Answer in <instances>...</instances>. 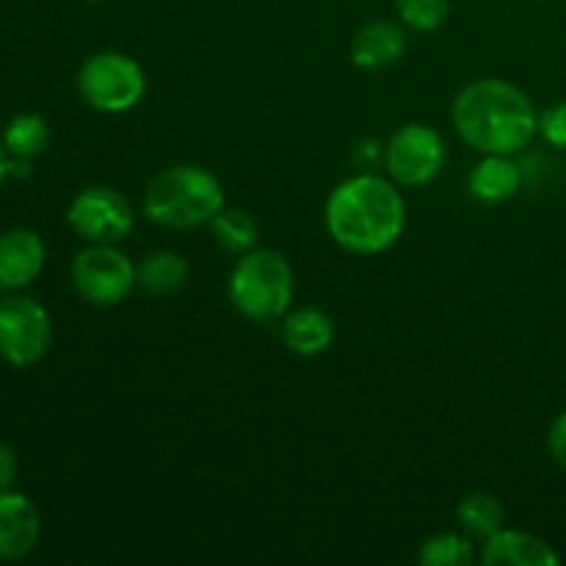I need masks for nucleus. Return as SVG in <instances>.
Wrapping results in <instances>:
<instances>
[{
  "label": "nucleus",
  "mask_w": 566,
  "mask_h": 566,
  "mask_svg": "<svg viewBox=\"0 0 566 566\" xmlns=\"http://www.w3.org/2000/svg\"><path fill=\"white\" fill-rule=\"evenodd\" d=\"M227 205L224 186L205 166H169L144 191V213L149 221L171 230H193L210 224Z\"/></svg>",
  "instance_id": "3"
},
{
  "label": "nucleus",
  "mask_w": 566,
  "mask_h": 566,
  "mask_svg": "<svg viewBox=\"0 0 566 566\" xmlns=\"http://www.w3.org/2000/svg\"><path fill=\"white\" fill-rule=\"evenodd\" d=\"M481 564L486 566H558V553L547 545L539 536L528 534V531L501 528L484 539L481 547Z\"/></svg>",
  "instance_id": "13"
},
{
  "label": "nucleus",
  "mask_w": 566,
  "mask_h": 566,
  "mask_svg": "<svg viewBox=\"0 0 566 566\" xmlns=\"http://www.w3.org/2000/svg\"><path fill=\"white\" fill-rule=\"evenodd\" d=\"M459 525L468 531L473 539H490L492 534L503 528V506L490 492H473L464 497L457 509Z\"/></svg>",
  "instance_id": "19"
},
{
  "label": "nucleus",
  "mask_w": 566,
  "mask_h": 566,
  "mask_svg": "<svg viewBox=\"0 0 566 566\" xmlns=\"http://www.w3.org/2000/svg\"><path fill=\"white\" fill-rule=\"evenodd\" d=\"M396 11L407 28L431 33L451 14V0H396Z\"/></svg>",
  "instance_id": "21"
},
{
  "label": "nucleus",
  "mask_w": 566,
  "mask_h": 566,
  "mask_svg": "<svg viewBox=\"0 0 566 566\" xmlns=\"http://www.w3.org/2000/svg\"><path fill=\"white\" fill-rule=\"evenodd\" d=\"M188 260L180 252H171V249H158V252H149L142 263L136 265L138 287H144L153 296H171V293L182 291L188 282Z\"/></svg>",
  "instance_id": "16"
},
{
  "label": "nucleus",
  "mask_w": 566,
  "mask_h": 566,
  "mask_svg": "<svg viewBox=\"0 0 566 566\" xmlns=\"http://www.w3.org/2000/svg\"><path fill=\"white\" fill-rule=\"evenodd\" d=\"M72 287L77 296L97 307H114L138 285L136 263L116 243H88L72 260Z\"/></svg>",
  "instance_id": "6"
},
{
  "label": "nucleus",
  "mask_w": 566,
  "mask_h": 566,
  "mask_svg": "<svg viewBox=\"0 0 566 566\" xmlns=\"http://www.w3.org/2000/svg\"><path fill=\"white\" fill-rule=\"evenodd\" d=\"M20 479V462H17L14 448L0 442V492H11Z\"/></svg>",
  "instance_id": "24"
},
{
  "label": "nucleus",
  "mask_w": 566,
  "mask_h": 566,
  "mask_svg": "<svg viewBox=\"0 0 566 566\" xmlns=\"http://www.w3.org/2000/svg\"><path fill=\"white\" fill-rule=\"evenodd\" d=\"M44 243L39 232L17 227L0 235V293H14L31 285L44 269Z\"/></svg>",
  "instance_id": "11"
},
{
  "label": "nucleus",
  "mask_w": 566,
  "mask_h": 566,
  "mask_svg": "<svg viewBox=\"0 0 566 566\" xmlns=\"http://www.w3.org/2000/svg\"><path fill=\"white\" fill-rule=\"evenodd\" d=\"M210 232H213V241L219 243L224 252L230 254H247L252 252L254 243H258V221L247 213V210L238 208H221L219 213L210 219Z\"/></svg>",
  "instance_id": "17"
},
{
  "label": "nucleus",
  "mask_w": 566,
  "mask_h": 566,
  "mask_svg": "<svg viewBox=\"0 0 566 566\" xmlns=\"http://www.w3.org/2000/svg\"><path fill=\"white\" fill-rule=\"evenodd\" d=\"M42 534V517L22 492H0V562H20L31 556Z\"/></svg>",
  "instance_id": "10"
},
{
  "label": "nucleus",
  "mask_w": 566,
  "mask_h": 566,
  "mask_svg": "<svg viewBox=\"0 0 566 566\" xmlns=\"http://www.w3.org/2000/svg\"><path fill=\"white\" fill-rule=\"evenodd\" d=\"M230 302L243 318L269 324L291 310L296 280L293 269L276 249H258L241 254L230 274Z\"/></svg>",
  "instance_id": "4"
},
{
  "label": "nucleus",
  "mask_w": 566,
  "mask_h": 566,
  "mask_svg": "<svg viewBox=\"0 0 566 566\" xmlns=\"http://www.w3.org/2000/svg\"><path fill=\"white\" fill-rule=\"evenodd\" d=\"M66 221L86 243H119L130 235L136 213L125 193L108 186H92L72 199Z\"/></svg>",
  "instance_id": "9"
},
{
  "label": "nucleus",
  "mask_w": 566,
  "mask_h": 566,
  "mask_svg": "<svg viewBox=\"0 0 566 566\" xmlns=\"http://www.w3.org/2000/svg\"><path fill=\"white\" fill-rule=\"evenodd\" d=\"M523 186V169L512 155H484L468 177V188L479 202L501 205L512 199Z\"/></svg>",
  "instance_id": "15"
},
{
  "label": "nucleus",
  "mask_w": 566,
  "mask_h": 566,
  "mask_svg": "<svg viewBox=\"0 0 566 566\" xmlns=\"http://www.w3.org/2000/svg\"><path fill=\"white\" fill-rule=\"evenodd\" d=\"M448 149L440 130L423 122H409L398 127L385 144V169L396 186L420 188L440 177Z\"/></svg>",
  "instance_id": "7"
},
{
  "label": "nucleus",
  "mask_w": 566,
  "mask_h": 566,
  "mask_svg": "<svg viewBox=\"0 0 566 566\" xmlns=\"http://www.w3.org/2000/svg\"><path fill=\"white\" fill-rule=\"evenodd\" d=\"M86 3H103V0H86Z\"/></svg>",
  "instance_id": "26"
},
{
  "label": "nucleus",
  "mask_w": 566,
  "mask_h": 566,
  "mask_svg": "<svg viewBox=\"0 0 566 566\" xmlns=\"http://www.w3.org/2000/svg\"><path fill=\"white\" fill-rule=\"evenodd\" d=\"M453 127L481 155H514L539 133V114L523 88L509 81H473L453 99Z\"/></svg>",
  "instance_id": "2"
},
{
  "label": "nucleus",
  "mask_w": 566,
  "mask_h": 566,
  "mask_svg": "<svg viewBox=\"0 0 566 566\" xmlns=\"http://www.w3.org/2000/svg\"><path fill=\"white\" fill-rule=\"evenodd\" d=\"M53 340L50 313L31 296L0 302V357L14 368L36 365Z\"/></svg>",
  "instance_id": "8"
},
{
  "label": "nucleus",
  "mask_w": 566,
  "mask_h": 566,
  "mask_svg": "<svg viewBox=\"0 0 566 566\" xmlns=\"http://www.w3.org/2000/svg\"><path fill=\"white\" fill-rule=\"evenodd\" d=\"M324 221L340 249L352 254H379L401 238L407 202L390 177L359 171L329 193Z\"/></svg>",
  "instance_id": "1"
},
{
  "label": "nucleus",
  "mask_w": 566,
  "mask_h": 566,
  "mask_svg": "<svg viewBox=\"0 0 566 566\" xmlns=\"http://www.w3.org/2000/svg\"><path fill=\"white\" fill-rule=\"evenodd\" d=\"M77 92L103 114H125L142 103L147 92V77L136 59L116 50H103L83 61L77 72Z\"/></svg>",
  "instance_id": "5"
},
{
  "label": "nucleus",
  "mask_w": 566,
  "mask_h": 566,
  "mask_svg": "<svg viewBox=\"0 0 566 566\" xmlns=\"http://www.w3.org/2000/svg\"><path fill=\"white\" fill-rule=\"evenodd\" d=\"M547 451H551L553 462L566 470V412L558 415L547 431Z\"/></svg>",
  "instance_id": "23"
},
{
  "label": "nucleus",
  "mask_w": 566,
  "mask_h": 566,
  "mask_svg": "<svg viewBox=\"0 0 566 566\" xmlns=\"http://www.w3.org/2000/svg\"><path fill=\"white\" fill-rule=\"evenodd\" d=\"M9 177H11V155L9 149L3 147V142H0V186H3Z\"/></svg>",
  "instance_id": "25"
},
{
  "label": "nucleus",
  "mask_w": 566,
  "mask_h": 566,
  "mask_svg": "<svg viewBox=\"0 0 566 566\" xmlns=\"http://www.w3.org/2000/svg\"><path fill=\"white\" fill-rule=\"evenodd\" d=\"M423 566H470L475 562L473 542L462 534H434L420 547Z\"/></svg>",
  "instance_id": "20"
},
{
  "label": "nucleus",
  "mask_w": 566,
  "mask_h": 566,
  "mask_svg": "<svg viewBox=\"0 0 566 566\" xmlns=\"http://www.w3.org/2000/svg\"><path fill=\"white\" fill-rule=\"evenodd\" d=\"M282 340L298 357H318L335 340V324L318 307L287 310L282 315Z\"/></svg>",
  "instance_id": "14"
},
{
  "label": "nucleus",
  "mask_w": 566,
  "mask_h": 566,
  "mask_svg": "<svg viewBox=\"0 0 566 566\" xmlns=\"http://www.w3.org/2000/svg\"><path fill=\"white\" fill-rule=\"evenodd\" d=\"M407 53V33L401 25L387 20H374L352 39V64L365 72H379L401 61Z\"/></svg>",
  "instance_id": "12"
},
{
  "label": "nucleus",
  "mask_w": 566,
  "mask_h": 566,
  "mask_svg": "<svg viewBox=\"0 0 566 566\" xmlns=\"http://www.w3.org/2000/svg\"><path fill=\"white\" fill-rule=\"evenodd\" d=\"M539 136L553 147L566 149V103H556L539 114Z\"/></svg>",
  "instance_id": "22"
},
{
  "label": "nucleus",
  "mask_w": 566,
  "mask_h": 566,
  "mask_svg": "<svg viewBox=\"0 0 566 566\" xmlns=\"http://www.w3.org/2000/svg\"><path fill=\"white\" fill-rule=\"evenodd\" d=\"M3 147L9 149L11 158L33 160L48 149L50 144V127L44 116L39 114H17L14 119L6 125L3 130Z\"/></svg>",
  "instance_id": "18"
}]
</instances>
